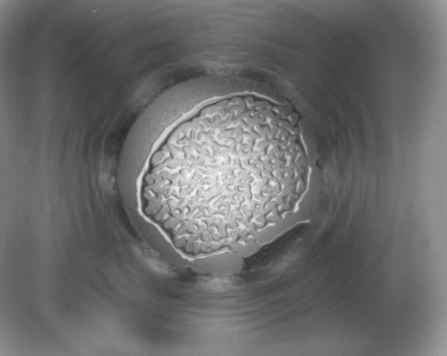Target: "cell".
I'll list each match as a JSON object with an SVG mask.
<instances>
[{
  "label": "cell",
  "instance_id": "cell-1",
  "mask_svg": "<svg viewBox=\"0 0 447 356\" xmlns=\"http://www.w3.org/2000/svg\"><path fill=\"white\" fill-rule=\"evenodd\" d=\"M182 147L154 153L143 177L147 215L188 262L244 257L274 239L307 191L311 168L276 114L204 109Z\"/></svg>",
  "mask_w": 447,
  "mask_h": 356
}]
</instances>
